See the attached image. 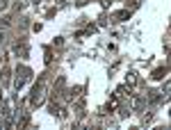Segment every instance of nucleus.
Masks as SVG:
<instances>
[{
    "mask_svg": "<svg viewBox=\"0 0 171 130\" xmlns=\"http://www.w3.org/2000/svg\"><path fill=\"white\" fill-rule=\"evenodd\" d=\"M2 37H5V34H2V32H0V41H2Z\"/></svg>",
    "mask_w": 171,
    "mask_h": 130,
    "instance_id": "nucleus-3",
    "label": "nucleus"
},
{
    "mask_svg": "<svg viewBox=\"0 0 171 130\" xmlns=\"http://www.w3.org/2000/svg\"><path fill=\"white\" fill-rule=\"evenodd\" d=\"M7 7V0H0V9H5Z\"/></svg>",
    "mask_w": 171,
    "mask_h": 130,
    "instance_id": "nucleus-2",
    "label": "nucleus"
},
{
    "mask_svg": "<svg viewBox=\"0 0 171 130\" xmlns=\"http://www.w3.org/2000/svg\"><path fill=\"white\" fill-rule=\"evenodd\" d=\"M16 53L21 57H28V46H16Z\"/></svg>",
    "mask_w": 171,
    "mask_h": 130,
    "instance_id": "nucleus-1",
    "label": "nucleus"
}]
</instances>
